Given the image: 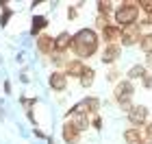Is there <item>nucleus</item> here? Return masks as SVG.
Listing matches in <instances>:
<instances>
[{"instance_id":"nucleus-9","label":"nucleus","mask_w":152,"mask_h":144,"mask_svg":"<svg viewBox=\"0 0 152 144\" xmlns=\"http://www.w3.org/2000/svg\"><path fill=\"white\" fill-rule=\"evenodd\" d=\"M67 83H70V79H67V74L63 70H54L50 77H48V85H50V90H54V92H65Z\"/></svg>"},{"instance_id":"nucleus-19","label":"nucleus","mask_w":152,"mask_h":144,"mask_svg":"<svg viewBox=\"0 0 152 144\" xmlns=\"http://www.w3.org/2000/svg\"><path fill=\"white\" fill-rule=\"evenodd\" d=\"M72 125L78 129V131L83 133V131H87L89 127H91V118H89V116H83V114H78V116H72Z\"/></svg>"},{"instance_id":"nucleus-13","label":"nucleus","mask_w":152,"mask_h":144,"mask_svg":"<svg viewBox=\"0 0 152 144\" xmlns=\"http://www.w3.org/2000/svg\"><path fill=\"white\" fill-rule=\"evenodd\" d=\"M70 46H72V33L61 31L54 37V52H70Z\"/></svg>"},{"instance_id":"nucleus-32","label":"nucleus","mask_w":152,"mask_h":144,"mask_svg":"<svg viewBox=\"0 0 152 144\" xmlns=\"http://www.w3.org/2000/svg\"><path fill=\"white\" fill-rule=\"evenodd\" d=\"M4 92H7V94L11 92V83H9V81H4Z\"/></svg>"},{"instance_id":"nucleus-34","label":"nucleus","mask_w":152,"mask_h":144,"mask_svg":"<svg viewBox=\"0 0 152 144\" xmlns=\"http://www.w3.org/2000/svg\"><path fill=\"white\" fill-rule=\"evenodd\" d=\"M48 144H54V140L50 138V135H48Z\"/></svg>"},{"instance_id":"nucleus-31","label":"nucleus","mask_w":152,"mask_h":144,"mask_svg":"<svg viewBox=\"0 0 152 144\" xmlns=\"http://www.w3.org/2000/svg\"><path fill=\"white\" fill-rule=\"evenodd\" d=\"M35 135H37V138H44V140H48V135H46L44 131H39V129H35Z\"/></svg>"},{"instance_id":"nucleus-15","label":"nucleus","mask_w":152,"mask_h":144,"mask_svg":"<svg viewBox=\"0 0 152 144\" xmlns=\"http://www.w3.org/2000/svg\"><path fill=\"white\" fill-rule=\"evenodd\" d=\"M46 26H48V18L46 16H35L31 20V35L39 37L41 33H46Z\"/></svg>"},{"instance_id":"nucleus-18","label":"nucleus","mask_w":152,"mask_h":144,"mask_svg":"<svg viewBox=\"0 0 152 144\" xmlns=\"http://www.w3.org/2000/svg\"><path fill=\"white\" fill-rule=\"evenodd\" d=\"M94 79H96V68H91V66H85V70H83V74H80V87H91L94 85Z\"/></svg>"},{"instance_id":"nucleus-23","label":"nucleus","mask_w":152,"mask_h":144,"mask_svg":"<svg viewBox=\"0 0 152 144\" xmlns=\"http://www.w3.org/2000/svg\"><path fill=\"white\" fill-rule=\"evenodd\" d=\"M107 81H109V83H120V68H117V66H113L111 68V70H109L107 72Z\"/></svg>"},{"instance_id":"nucleus-21","label":"nucleus","mask_w":152,"mask_h":144,"mask_svg":"<svg viewBox=\"0 0 152 144\" xmlns=\"http://www.w3.org/2000/svg\"><path fill=\"white\" fill-rule=\"evenodd\" d=\"M96 7H98V16H109V13L115 11V4L111 2V0H98Z\"/></svg>"},{"instance_id":"nucleus-10","label":"nucleus","mask_w":152,"mask_h":144,"mask_svg":"<svg viewBox=\"0 0 152 144\" xmlns=\"http://www.w3.org/2000/svg\"><path fill=\"white\" fill-rule=\"evenodd\" d=\"M35 46H37V52L44 55V57H50L54 52V37L50 33H41V35L35 39Z\"/></svg>"},{"instance_id":"nucleus-6","label":"nucleus","mask_w":152,"mask_h":144,"mask_svg":"<svg viewBox=\"0 0 152 144\" xmlns=\"http://www.w3.org/2000/svg\"><path fill=\"white\" fill-rule=\"evenodd\" d=\"M120 57H122V46L120 44H109V46H104L100 50V61L104 66H115L117 61H120Z\"/></svg>"},{"instance_id":"nucleus-11","label":"nucleus","mask_w":152,"mask_h":144,"mask_svg":"<svg viewBox=\"0 0 152 144\" xmlns=\"http://www.w3.org/2000/svg\"><path fill=\"white\" fill-rule=\"evenodd\" d=\"M61 135H63L65 144H80V138H83V133L72 125V120H65L63 129H61Z\"/></svg>"},{"instance_id":"nucleus-4","label":"nucleus","mask_w":152,"mask_h":144,"mask_svg":"<svg viewBox=\"0 0 152 144\" xmlns=\"http://www.w3.org/2000/svg\"><path fill=\"white\" fill-rule=\"evenodd\" d=\"M100 107H102V100L100 98H96V96H85V98H80L76 105H72L70 109L65 112V118L70 120L72 116H89V118H94V116H98L100 114Z\"/></svg>"},{"instance_id":"nucleus-20","label":"nucleus","mask_w":152,"mask_h":144,"mask_svg":"<svg viewBox=\"0 0 152 144\" xmlns=\"http://www.w3.org/2000/svg\"><path fill=\"white\" fill-rule=\"evenodd\" d=\"M139 48H141L143 55H150V52H152V31H150V33L143 31V35H141V39H139Z\"/></svg>"},{"instance_id":"nucleus-16","label":"nucleus","mask_w":152,"mask_h":144,"mask_svg":"<svg viewBox=\"0 0 152 144\" xmlns=\"http://www.w3.org/2000/svg\"><path fill=\"white\" fill-rule=\"evenodd\" d=\"M141 140H143V131L141 129H137V127L124 129V142L126 144H139Z\"/></svg>"},{"instance_id":"nucleus-5","label":"nucleus","mask_w":152,"mask_h":144,"mask_svg":"<svg viewBox=\"0 0 152 144\" xmlns=\"http://www.w3.org/2000/svg\"><path fill=\"white\" fill-rule=\"evenodd\" d=\"M126 118L130 122V127H137V129H143L148 125V118H150V109L148 105H133V109L126 114Z\"/></svg>"},{"instance_id":"nucleus-26","label":"nucleus","mask_w":152,"mask_h":144,"mask_svg":"<svg viewBox=\"0 0 152 144\" xmlns=\"http://www.w3.org/2000/svg\"><path fill=\"white\" fill-rule=\"evenodd\" d=\"M91 129H96V131H102V118H100V114L91 118Z\"/></svg>"},{"instance_id":"nucleus-27","label":"nucleus","mask_w":152,"mask_h":144,"mask_svg":"<svg viewBox=\"0 0 152 144\" xmlns=\"http://www.w3.org/2000/svg\"><path fill=\"white\" fill-rule=\"evenodd\" d=\"M141 87H146V90H152V74H150V72L141 79Z\"/></svg>"},{"instance_id":"nucleus-17","label":"nucleus","mask_w":152,"mask_h":144,"mask_svg":"<svg viewBox=\"0 0 152 144\" xmlns=\"http://www.w3.org/2000/svg\"><path fill=\"white\" fill-rule=\"evenodd\" d=\"M50 64L57 68V70H65V66L70 64V55L67 52H52L50 55Z\"/></svg>"},{"instance_id":"nucleus-2","label":"nucleus","mask_w":152,"mask_h":144,"mask_svg":"<svg viewBox=\"0 0 152 144\" xmlns=\"http://www.w3.org/2000/svg\"><path fill=\"white\" fill-rule=\"evenodd\" d=\"M141 9H139V0H122V2L115 4L113 11V24H117L120 29H126V26H135L139 22Z\"/></svg>"},{"instance_id":"nucleus-25","label":"nucleus","mask_w":152,"mask_h":144,"mask_svg":"<svg viewBox=\"0 0 152 144\" xmlns=\"http://www.w3.org/2000/svg\"><path fill=\"white\" fill-rule=\"evenodd\" d=\"M0 7H4V13L0 16V26H7V22L11 18V9H7V2H0Z\"/></svg>"},{"instance_id":"nucleus-12","label":"nucleus","mask_w":152,"mask_h":144,"mask_svg":"<svg viewBox=\"0 0 152 144\" xmlns=\"http://www.w3.org/2000/svg\"><path fill=\"white\" fill-rule=\"evenodd\" d=\"M85 61L83 59H76V57H72L70 59V64L65 66V74H67V79H80V74H83V70H85Z\"/></svg>"},{"instance_id":"nucleus-8","label":"nucleus","mask_w":152,"mask_h":144,"mask_svg":"<svg viewBox=\"0 0 152 144\" xmlns=\"http://www.w3.org/2000/svg\"><path fill=\"white\" fill-rule=\"evenodd\" d=\"M120 37H122V29L117 24H113V22L100 31V42L104 44V46H109V44H120Z\"/></svg>"},{"instance_id":"nucleus-7","label":"nucleus","mask_w":152,"mask_h":144,"mask_svg":"<svg viewBox=\"0 0 152 144\" xmlns=\"http://www.w3.org/2000/svg\"><path fill=\"white\" fill-rule=\"evenodd\" d=\"M143 33L137 29V24L135 26H126V29H122V37H120V46H139V39H141Z\"/></svg>"},{"instance_id":"nucleus-22","label":"nucleus","mask_w":152,"mask_h":144,"mask_svg":"<svg viewBox=\"0 0 152 144\" xmlns=\"http://www.w3.org/2000/svg\"><path fill=\"white\" fill-rule=\"evenodd\" d=\"M139 9L148 20H152V0H139Z\"/></svg>"},{"instance_id":"nucleus-1","label":"nucleus","mask_w":152,"mask_h":144,"mask_svg":"<svg viewBox=\"0 0 152 144\" xmlns=\"http://www.w3.org/2000/svg\"><path fill=\"white\" fill-rule=\"evenodd\" d=\"M100 33L96 31V29H80V31H76L74 35H72V46H70V50L74 52V57L76 59H91L96 52L100 50Z\"/></svg>"},{"instance_id":"nucleus-14","label":"nucleus","mask_w":152,"mask_h":144,"mask_svg":"<svg viewBox=\"0 0 152 144\" xmlns=\"http://www.w3.org/2000/svg\"><path fill=\"white\" fill-rule=\"evenodd\" d=\"M146 74H148V68L143 66V64H133V66L128 68V72H126V79L135 83V81H141Z\"/></svg>"},{"instance_id":"nucleus-33","label":"nucleus","mask_w":152,"mask_h":144,"mask_svg":"<svg viewBox=\"0 0 152 144\" xmlns=\"http://www.w3.org/2000/svg\"><path fill=\"white\" fill-rule=\"evenodd\" d=\"M139 144H152V142H150V140H146V138H143V140H141Z\"/></svg>"},{"instance_id":"nucleus-29","label":"nucleus","mask_w":152,"mask_h":144,"mask_svg":"<svg viewBox=\"0 0 152 144\" xmlns=\"http://www.w3.org/2000/svg\"><path fill=\"white\" fill-rule=\"evenodd\" d=\"M78 18V11H76V7H70L67 9V20H76Z\"/></svg>"},{"instance_id":"nucleus-30","label":"nucleus","mask_w":152,"mask_h":144,"mask_svg":"<svg viewBox=\"0 0 152 144\" xmlns=\"http://www.w3.org/2000/svg\"><path fill=\"white\" fill-rule=\"evenodd\" d=\"M143 66H146L148 70H152V52H150V55H146V61H143Z\"/></svg>"},{"instance_id":"nucleus-28","label":"nucleus","mask_w":152,"mask_h":144,"mask_svg":"<svg viewBox=\"0 0 152 144\" xmlns=\"http://www.w3.org/2000/svg\"><path fill=\"white\" fill-rule=\"evenodd\" d=\"M143 138H146V140H150V142H152V120L148 122V125H146V127H143Z\"/></svg>"},{"instance_id":"nucleus-3","label":"nucleus","mask_w":152,"mask_h":144,"mask_svg":"<svg viewBox=\"0 0 152 144\" xmlns=\"http://www.w3.org/2000/svg\"><path fill=\"white\" fill-rule=\"evenodd\" d=\"M133 96H135V83L128 79H122L120 83H115L113 87V98L117 103V107L122 109V112H130L133 109Z\"/></svg>"},{"instance_id":"nucleus-24","label":"nucleus","mask_w":152,"mask_h":144,"mask_svg":"<svg viewBox=\"0 0 152 144\" xmlns=\"http://www.w3.org/2000/svg\"><path fill=\"white\" fill-rule=\"evenodd\" d=\"M109 24H111V20H109V16H96V26H98L100 31L104 29V26H109Z\"/></svg>"}]
</instances>
